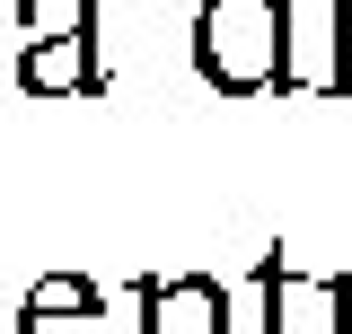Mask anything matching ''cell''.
Returning <instances> with one entry per match:
<instances>
[{
  "instance_id": "cell-3",
  "label": "cell",
  "mask_w": 352,
  "mask_h": 334,
  "mask_svg": "<svg viewBox=\"0 0 352 334\" xmlns=\"http://www.w3.org/2000/svg\"><path fill=\"white\" fill-rule=\"evenodd\" d=\"M9 334H115V317H106V291L88 273H36Z\"/></svg>"
},
{
  "instance_id": "cell-1",
  "label": "cell",
  "mask_w": 352,
  "mask_h": 334,
  "mask_svg": "<svg viewBox=\"0 0 352 334\" xmlns=\"http://www.w3.org/2000/svg\"><path fill=\"white\" fill-rule=\"evenodd\" d=\"M291 44V0H203L194 9V71L212 97H273Z\"/></svg>"
},
{
  "instance_id": "cell-6",
  "label": "cell",
  "mask_w": 352,
  "mask_h": 334,
  "mask_svg": "<svg viewBox=\"0 0 352 334\" xmlns=\"http://www.w3.org/2000/svg\"><path fill=\"white\" fill-rule=\"evenodd\" d=\"M18 36H80V44H97V0H18Z\"/></svg>"
},
{
  "instance_id": "cell-2",
  "label": "cell",
  "mask_w": 352,
  "mask_h": 334,
  "mask_svg": "<svg viewBox=\"0 0 352 334\" xmlns=\"http://www.w3.org/2000/svg\"><path fill=\"white\" fill-rule=\"evenodd\" d=\"M256 291H264V334H344V273H300L273 247L256 264Z\"/></svg>"
},
{
  "instance_id": "cell-4",
  "label": "cell",
  "mask_w": 352,
  "mask_h": 334,
  "mask_svg": "<svg viewBox=\"0 0 352 334\" xmlns=\"http://www.w3.org/2000/svg\"><path fill=\"white\" fill-rule=\"evenodd\" d=\"M141 334H229V282L212 273L141 282Z\"/></svg>"
},
{
  "instance_id": "cell-7",
  "label": "cell",
  "mask_w": 352,
  "mask_h": 334,
  "mask_svg": "<svg viewBox=\"0 0 352 334\" xmlns=\"http://www.w3.org/2000/svg\"><path fill=\"white\" fill-rule=\"evenodd\" d=\"M0 334H9V317H0Z\"/></svg>"
},
{
  "instance_id": "cell-5",
  "label": "cell",
  "mask_w": 352,
  "mask_h": 334,
  "mask_svg": "<svg viewBox=\"0 0 352 334\" xmlns=\"http://www.w3.org/2000/svg\"><path fill=\"white\" fill-rule=\"evenodd\" d=\"M18 88L27 97H106V62L80 36H27L18 44Z\"/></svg>"
}]
</instances>
